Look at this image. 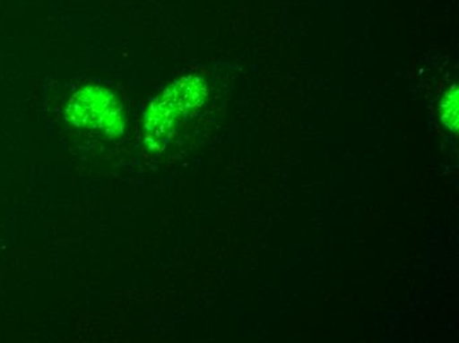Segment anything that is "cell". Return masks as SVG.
<instances>
[{"mask_svg": "<svg viewBox=\"0 0 459 343\" xmlns=\"http://www.w3.org/2000/svg\"><path fill=\"white\" fill-rule=\"evenodd\" d=\"M206 99L204 80L195 75L175 81L153 99L144 114L145 143L151 150L167 146L187 114L201 107Z\"/></svg>", "mask_w": 459, "mask_h": 343, "instance_id": "1", "label": "cell"}, {"mask_svg": "<svg viewBox=\"0 0 459 343\" xmlns=\"http://www.w3.org/2000/svg\"><path fill=\"white\" fill-rule=\"evenodd\" d=\"M65 116L73 127L100 131L110 139L125 133V116L119 100L110 90L98 85L78 89L66 103Z\"/></svg>", "mask_w": 459, "mask_h": 343, "instance_id": "2", "label": "cell"}, {"mask_svg": "<svg viewBox=\"0 0 459 343\" xmlns=\"http://www.w3.org/2000/svg\"><path fill=\"white\" fill-rule=\"evenodd\" d=\"M441 119L452 131L458 130V89L453 86L441 105Z\"/></svg>", "mask_w": 459, "mask_h": 343, "instance_id": "3", "label": "cell"}]
</instances>
